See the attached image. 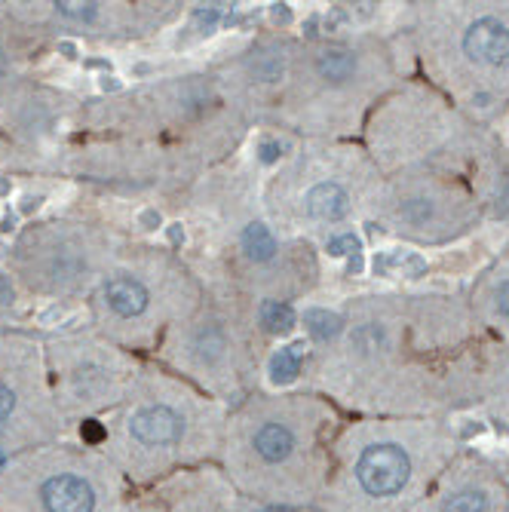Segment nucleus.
<instances>
[{
  "mask_svg": "<svg viewBox=\"0 0 509 512\" xmlns=\"http://www.w3.org/2000/svg\"><path fill=\"white\" fill-rule=\"evenodd\" d=\"M347 209H350V200L335 181H322L307 194V212L319 221H338L347 215Z\"/></svg>",
  "mask_w": 509,
  "mask_h": 512,
  "instance_id": "6",
  "label": "nucleus"
},
{
  "mask_svg": "<svg viewBox=\"0 0 509 512\" xmlns=\"http://www.w3.org/2000/svg\"><path fill=\"white\" fill-rule=\"evenodd\" d=\"M301 353H304V344H292V347H286V350L276 353L273 362H270V378H273L276 384H289V381H295L298 368H301Z\"/></svg>",
  "mask_w": 509,
  "mask_h": 512,
  "instance_id": "10",
  "label": "nucleus"
},
{
  "mask_svg": "<svg viewBox=\"0 0 509 512\" xmlns=\"http://www.w3.org/2000/svg\"><path fill=\"white\" fill-rule=\"evenodd\" d=\"M261 325L267 332H289L295 325V313L289 304L280 301H264L261 304Z\"/></svg>",
  "mask_w": 509,
  "mask_h": 512,
  "instance_id": "11",
  "label": "nucleus"
},
{
  "mask_svg": "<svg viewBox=\"0 0 509 512\" xmlns=\"http://www.w3.org/2000/svg\"><path fill=\"white\" fill-rule=\"evenodd\" d=\"M414 482V454L396 442V439H375L365 442L353 463H350V479L347 494L356 488L359 506H384L402 497Z\"/></svg>",
  "mask_w": 509,
  "mask_h": 512,
  "instance_id": "2",
  "label": "nucleus"
},
{
  "mask_svg": "<svg viewBox=\"0 0 509 512\" xmlns=\"http://www.w3.org/2000/svg\"><path fill=\"white\" fill-rule=\"evenodd\" d=\"M497 310H500V316L509 319V283H503L500 292H497Z\"/></svg>",
  "mask_w": 509,
  "mask_h": 512,
  "instance_id": "16",
  "label": "nucleus"
},
{
  "mask_svg": "<svg viewBox=\"0 0 509 512\" xmlns=\"http://www.w3.org/2000/svg\"><path fill=\"white\" fill-rule=\"evenodd\" d=\"M0 473V503L7 512H126L117 488L86 460H37L22 470L4 463Z\"/></svg>",
  "mask_w": 509,
  "mask_h": 512,
  "instance_id": "1",
  "label": "nucleus"
},
{
  "mask_svg": "<svg viewBox=\"0 0 509 512\" xmlns=\"http://www.w3.org/2000/svg\"><path fill=\"white\" fill-rule=\"evenodd\" d=\"M436 512H439V509H436Z\"/></svg>",
  "mask_w": 509,
  "mask_h": 512,
  "instance_id": "19",
  "label": "nucleus"
},
{
  "mask_svg": "<svg viewBox=\"0 0 509 512\" xmlns=\"http://www.w3.org/2000/svg\"><path fill=\"white\" fill-rule=\"evenodd\" d=\"M316 71L322 80H332V83H344L353 77L356 71V59L347 50H326L322 56H316Z\"/></svg>",
  "mask_w": 509,
  "mask_h": 512,
  "instance_id": "8",
  "label": "nucleus"
},
{
  "mask_svg": "<svg viewBox=\"0 0 509 512\" xmlns=\"http://www.w3.org/2000/svg\"><path fill=\"white\" fill-rule=\"evenodd\" d=\"M16 408H19V396H16V390H10L4 381H0V427H4L7 421H13Z\"/></svg>",
  "mask_w": 509,
  "mask_h": 512,
  "instance_id": "13",
  "label": "nucleus"
},
{
  "mask_svg": "<svg viewBox=\"0 0 509 512\" xmlns=\"http://www.w3.org/2000/svg\"><path fill=\"white\" fill-rule=\"evenodd\" d=\"M261 160H264V163L280 160V145H276V142H264V145H261Z\"/></svg>",
  "mask_w": 509,
  "mask_h": 512,
  "instance_id": "17",
  "label": "nucleus"
},
{
  "mask_svg": "<svg viewBox=\"0 0 509 512\" xmlns=\"http://www.w3.org/2000/svg\"><path fill=\"white\" fill-rule=\"evenodd\" d=\"M243 246L249 252V258L255 261H270L276 255V237L264 224H249L246 234H243Z\"/></svg>",
  "mask_w": 509,
  "mask_h": 512,
  "instance_id": "9",
  "label": "nucleus"
},
{
  "mask_svg": "<svg viewBox=\"0 0 509 512\" xmlns=\"http://www.w3.org/2000/svg\"><path fill=\"white\" fill-rule=\"evenodd\" d=\"M62 16L68 19H77V22H86L96 16V4H56Z\"/></svg>",
  "mask_w": 509,
  "mask_h": 512,
  "instance_id": "14",
  "label": "nucleus"
},
{
  "mask_svg": "<svg viewBox=\"0 0 509 512\" xmlns=\"http://www.w3.org/2000/svg\"><path fill=\"white\" fill-rule=\"evenodd\" d=\"M304 325L310 329V335H313V338L329 341V338H335V335H338L341 319H338L335 313H329V310H307V313H304Z\"/></svg>",
  "mask_w": 509,
  "mask_h": 512,
  "instance_id": "12",
  "label": "nucleus"
},
{
  "mask_svg": "<svg viewBox=\"0 0 509 512\" xmlns=\"http://www.w3.org/2000/svg\"><path fill=\"white\" fill-rule=\"evenodd\" d=\"M329 252L332 255H353V252H359V240L353 237V234H344V237H338V240H332L329 243Z\"/></svg>",
  "mask_w": 509,
  "mask_h": 512,
  "instance_id": "15",
  "label": "nucleus"
},
{
  "mask_svg": "<svg viewBox=\"0 0 509 512\" xmlns=\"http://www.w3.org/2000/svg\"><path fill=\"white\" fill-rule=\"evenodd\" d=\"M464 53L482 65L509 62V28L497 19H479L464 34Z\"/></svg>",
  "mask_w": 509,
  "mask_h": 512,
  "instance_id": "4",
  "label": "nucleus"
},
{
  "mask_svg": "<svg viewBox=\"0 0 509 512\" xmlns=\"http://www.w3.org/2000/svg\"><path fill=\"white\" fill-rule=\"evenodd\" d=\"M105 301L117 316H138L148 307V289L132 276H114L105 286Z\"/></svg>",
  "mask_w": 509,
  "mask_h": 512,
  "instance_id": "5",
  "label": "nucleus"
},
{
  "mask_svg": "<svg viewBox=\"0 0 509 512\" xmlns=\"http://www.w3.org/2000/svg\"><path fill=\"white\" fill-rule=\"evenodd\" d=\"M188 436L191 421L175 405H142L126 417V457L138 473H151L160 460L188 451Z\"/></svg>",
  "mask_w": 509,
  "mask_h": 512,
  "instance_id": "3",
  "label": "nucleus"
},
{
  "mask_svg": "<svg viewBox=\"0 0 509 512\" xmlns=\"http://www.w3.org/2000/svg\"><path fill=\"white\" fill-rule=\"evenodd\" d=\"M0 71H4V56H0Z\"/></svg>",
  "mask_w": 509,
  "mask_h": 512,
  "instance_id": "18",
  "label": "nucleus"
},
{
  "mask_svg": "<svg viewBox=\"0 0 509 512\" xmlns=\"http://www.w3.org/2000/svg\"><path fill=\"white\" fill-rule=\"evenodd\" d=\"M439 512H491V494L482 485H460L442 497Z\"/></svg>",
  "mask_w": 509,
  "mask_h": 512,
  "instance_id": "7",
  "label": "nucleus"
}]
</instances>
